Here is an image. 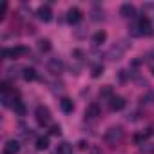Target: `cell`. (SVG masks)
I'll use <instances>...</instances> for the list:
<instances>
[{
  "label": "cell",
  "instance_id": "obj_16",
  "mask_svg": "<svg viewBox=\"0 0 154 154\" xmlns=\"http://www.w3.org/2000/svg\"><path fill=\"white\" fill-rule=\"evenodd\" d=\"M105 40H107V33H105V31H96V33L93 35V44H96V45L103 44Z\"/></svg>",
  "mask_w": 154,
  "mask_h": 154
},
{
  "label": "cell",
  "instance_id": "obj_13",
  "mask_svg": "<svg viewBox=\"0 0 154 154\" xmlns=\"http://www.w3.org/2000/svg\"><path fill=\"white\" fill-rule=\"evenodd\" d=\"M60 109H62L65 114H71V112L74 111V103H72V100L67 98V96H63V98L60 100Z\"/></svg>",
  "mask_w": 154,
  "mask_h": 154
},
{
  "label": "cell",
  "instance_id": "obj_9",
  "mask_svg": "<svg viewBox=\"0 0 154 154\" xmlns=\"http://www.w3.org/2000/svg\"><path fill=\"white\" fill-rule=\"evenodd\" d=\"M125 103H127V102H125V98H123V96H116V94H114V96H112V100L109 102V109L116 112V111H122V109L125 107Z\"/></svg>",
  "mask_w": 154,
  "mask_h": 154
},
{
  "label": "cell",
  "instance_id": "obj_18",
  "mask_svg": "<svg viewBox=\"0 0 154 154\" xmlns=\"http://www.w3.org/2000/svg\"><path fill=\"white\" fill-rule=\"evenodd\" d=\"M56 154H72V145L71 143H60L58 149H56Z\"/></svg>",
  "mask_w": 154,
  "mask_h": 154
},
{
  "label": "cell",
  "instance_id": "obj_17",
  "mask_svg": "<svg viewBox=\"0 0 154 154\" xmlns=\"http://www.w3.org/2000/svg\"><path fill=\"white\" fill-rule=\"evenodd\" d=\"M49 147V138L47 136H38L36 138V149L38 150H45Z\"/></svg>",
  "mask_w": 154,
  "mask_h": 154
},
{
  "label": "cell",
  "instance_id": "obj_27",
  "mask_svg": "<svg viewBox=\"0 0 154 154\" xmlns=\"http://www.w3.org/2000/svg\"><path fill=\"white\" fill-rule=\"evenodd\" d=\"M78 149L85 150V149H87V141H84V140H82V141H78Z\"/></svg>",
  "mask_w": 154,
  "mask_h": 154
},
{
  "label": "cell",
  "instance_id": "obj_4",
  "mask_svg": "<svg viewBox=\"0 0 154 154\" xmlns=\"http://www.w3.org/2000/svg\"><path fill=\"white\" fill-rule=\"evenodd\" d=\"M125 42H120V44H116V45H112L109 51H107V58L109 60H120L122 56H123V53H125V49H127V45H123Z\"/></svg>",
  "mask_w": 154,
  "mask_h": 154
},
{
  "label": "cell",
  "instance_id": "obj_20",
  "mask_svg": "<svg viewBox=\"0 0 154 154\" xmlns=\"http://www.w3.org/2000/svg\"><path fill=\"white\" fill-rule=\"evenodd\" d=\"M140 102H141V105H150V103L154 102V91H147V93L140 98Z\"/></svg>",
  "mask_w": 154,
  "mask_h": 154
},
{
  "label": "cell",
  "instance_id": "obj_5",
  "mask_svg": "<svg viewBox=\"0 0 154 154\" xmlns=\"http://www.w3.org/2000/svg\"><path fill=\"white\" fill-rule=\"evenodd\" d=\"M35 116H36V122H38V125H47V123L51 122V112H49V109H47V107H44V105L36 107V112H35Z\"/></svg>",
  "mask_w": 154,
  "mask_h": 154
},
{
  "label": "cell",
  "instance_id": "obj_24",
  "mask_svg": "<svg viewBox=\"0 0 154 154\" xmlns=\"http://www.w3.org/2000/svg\"><path fill=\"white\" fill-rule=\"evenodd\" d=\"M102 74H103V65L102 63H98V65H94L91 69V76H93V78H98V76H102Z\"/></svg>",
  "mask_w": 154,
  "mask_h": 154
},
{
  "label": "cell",
  "instance_id": "obj_12",
  "mask_svg": "<svg viewBox=\"0 0 154 154\" xmlns=\"http://www.w3.org/2000/svg\"><path fill=\"white\" fill-rule=\"evenodd\" d=\"M100 116V105L94 102V103H91L87 109H85V118L87 120H94V118H98Z\"/></svg>",
  "mask_w": 154,
  "mask_h": 154
},
{
  "label": "cell",
  "instance_id": "obj_8",
  "mask_svg": "<svg viewBox=\"0 0 154 154\" xmlns=\"http://www.w3.org/2000/svg\"><path fill=\"white\" fill-rule=\"evenodd\" d=\"M82 11L78 9V8H71L69 11H67V22L71 24V26H74V24H78L80 20H82Z\"/></svg>",
  "mask_w": 154,
  "mask_h": 154
},
{
  "label": "cell",
  "instance_id": "obj_22",
  "mask_svg": "<svg viewBox=\"0 0 154 154\" xmlns=\"http://www.w3.org/2000/svg\"><path fill=\"white\" fill-rule=\"evenodd\" d=\"M38 49H40L42 53H49V51H51V42H49L47 38L38 40Z\"/></svg>",
  "mask_w": 154,
  "mask_h": 154
},
{
  "label": "cell",
  "instance_id": "obj_11",
  "mask_svg": "<svg viewBox=\"0 0 154 154\" xmlns=\"http://www.w3.org/2000/svg\"><path fill=\"white\" fill-rule=\"evenodd\" d=\"M20 150V143L17 140H8L6 145H4V152L6 154H18Z\"/></svg>",
  "mask_w": 154,
  "mask_h": 154
},
{
  "label": "cell",
  "instance_id": "obj_26",
  "mask_svg": "<svg viewBox=\"0 0 154 154\" xmlns=\"http://www.w3.org/2000/svg\"><path fill=\"white\" fill-rule=\"evenodd\" d=\"M49 132H51L53 136H60V134H62V129H60V125H51Z\"/></svg>",
  "mask_w": 154,
  "mask_h": 154
},
{
  "label": "cell",
  "instance_id": "obj_2",
  "mask_svg": "<svg viewBox=\"0 0 154 154\" xmlns=\"http://www.w3.org/2000/svg\"><path fill=\"white\" fill-rule=\"evenodd\" d=\"M27 53H29V49L24 47V45H17V47H13V49H8V47L2 49V56H4V58H9V60L20 58V56H24V54H27Z\"/></svg>",
  "mask_w": 154,
  "mask_h": 154
},
{
  "label": "cell",
  "instance_id": "obj_23",
  "mask_svg": "<svg viewBox=\"0 0 154 154\" xmlns=\"http://www.w3.org/2000/svg\"><path fill=\"white\" fill-rule=\"evenodd\" d=\"M129 33H131V36H141V31H140L138 20H136V22H132V24L129 26Z\"/></svg>",
  "mask_w": 154,
  "mask_h": 154
},
{
  "label": "cell",
  "instance_id": "obj_15",
  "mask_svg": "<svg viewBox=\"0 0 154 154\" xmlns=\"http://www.w3.org/2000/svg\"><path fill=\"white\" fill-rule=\"evenodd\" d=\"M112 96H114V91H112V87H111V85H105V87H102V89H100V98H102V100L111 102V100H112Z\"/></svg>",
  "mask_w": 154,
  "mask_h": 154
},
{
  "label": "cell",
  "instance_id": "obj_10",
  "mask_svg": "<svg viewBox=\"0 0 154 154\" xmlns=\"http://www.w3.org/2000/svg\"><path fill=\"white\" fill-rule=\"evenodd\" d=\"M120 15H122L123 18H134V17H136V8H134L132 4H122Z\"/></svg>",
  "mask_w": 154,
  "mask_h": 154
},
{
  "label": "cell",
  "instance_id": "obj_28",
  "mask_svg": "<svg viewBox=\"0 0 154 154\" xmlns=\"http://www.w3.org/2000/svg\"><path fill=\"white\" fill-rule=\"evenodd\" d=\"M149 56H154V51H150V53H149Z\"/></svg>",
  "mask_w": 154,
  "mask_h": 154
},
{
  "label": "cell",
  "instance_id": "obj_14",
  "mask_svg": "<svg viewBox=\"0 0 154 154\" xmlns=\"http://www.w3.org/2000/svg\"><path fill=\"white\" fill-rule=\"evenodd\" d=\"M22 78L26 82H35L38 78V74H36V71L33 67H26V69H22Z\"/></svg>",
  "mask_w": 154,
  "mask_h": 154
},
{
  "label": "cell",
  "instance_id": "obj_3",
  "mask_svg": "<svg viewBox=\"0 0 154 154\" xmlns=\"http://www.w3.org/2000/svg\"><path fill=\"white\" fill-rule=\"evenodd\" d=\"M138 26H140L141 36H152L154 35V26H152V20L150 18H147V17L138 18Z\"/></svg>",
  "mask_w": 154,
  "mask_h": 154
},
{
  "label": "cell",
  "instance_id": "obj_6",
  "mask_svg": "<svg viewBox=\"0 0 154 154\" xmlns=\"http://www.w3.org/2000/svg\"><path fill=\"white\" fill-rule=\"evenodd\" d=\"M47 69H49V72H53V74H60V72L63 71V62H62V58H51V60L47 62Z\"/></svg>",
  "mask_w": 154,
  "mask_h": 154
},
{
  "label": "cell",
  "instance_id": "obj_21",
  "mask_svg": "<svg viewBox=\"0 0 154 154\" xmlns=\"http://www.w3.org/2000/svg\"><path fill=\"white\" fill-rule=\"evenodd\" d=\"M143 13L147 18H154V2H147L143 4Z\"/></svg>",
  "mask_w": 154,
  "mask_h": 154
},
{
  "label": "cell",
  "instance_id": "obj_25",
  "mask_svg": "<svg viewBox=\"0 0 154 154\" xmlns=\"http://www.w3.org/2000/svg\"><path fill=\"white\" fill-rule=\"evenodd\" d=\"M141 152L152 154V152H154V145H152V143H143V145H141Z\"/></svg>",
  "mask_w": 154,
  "mask_h": 154
},
{
  "label": "cell",
  "instance_id": "obj_19",
  "mask_svg": "<svg viewBox=\"0 0 154 154\" xmlns=\"http://www.w3.org/2000/svg\"><path fill=\"white\" fill-rule=\"evenodd\" d=\"M13 111H15L18 116H26V105H24V102L17 100V102L13 103Z\"/></svg>",
  "mask_w": 154,
  "mask_h": 154
},
{
  "label": "cell",
  "instance_id": "obj_7",
  "mask_svg": "<svg viewBox=\"0 0 154 154\" xmlns=\"http://www.w3.org/2000/svg\"><path fill=\"white\" fill-rule=\"evenodd\" d=\"M36 15H38V18L42 20V22H51L53 20V11H51V6H40L38 8V11H36Z\"/></svg>",
  "mask_w": 154,
  "mask_h": 154
},
{
  "label": "cell",
  "instance_id": "obj_1",
  "mask_svg": "<svg viewBox=\"0 0 154 154\" xmlns=\"http://www.w3.org/2000/svg\"><path fill=\"white\" fill-rule=\"evenodd\" d=\"M103 140H105V143H107V145H111V147L120 145V143H122V140H123V129H122L120 125L109 127V129L105 131V134H103Z\"/></svg>",
  "mask_w": 154,
  "mask_h": 154
}]
</instances>
